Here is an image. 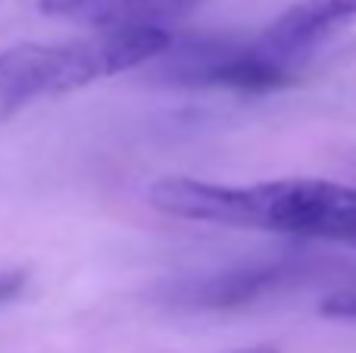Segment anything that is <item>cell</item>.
Instances as JSON below:
<instances>
[{"label": "cell", "mask_w": 356, "mask_h": 353, "mask_svg": "<svg viewBox=\"0 0 356 353\" xmlns=\"http://www.w3.org/2000/svg\"><path fill=\"white\" fill-rule=\"evenodd\" d=\"M154 210L188 222L250 229L356 247V188L328 179H275L219 185L200 179H160L147 188Z\"/></svg>", "instance_id": "cell-1"}, {"label": "cell", "mask_w": 356, "mask_h": 353, "mask_svg": "<svg viewBox=\"0 0 356 353\" xmlns=\"http://www.w3.org/2000/svg\"><path fill=\"white\" fill-rule=\"evenodd\" d=\"M169 41V28H116L79 41H29L0 50V125L44 97H63L125 69L147 66Z\"/></svg>", "instance_id": "cell-2"}, {"label": "cell", "mask_w": 356, "mask_h": 353, "mask_svg": "<svg viewBox=\"0 0 356 353\" xmlns=\"http://www.w3.org/2000/svg\"><path fill=\"white\" fill-rule=\"evenodd\" d=\"M307 56L291 54L275 41L259 35H188L172 38L154 66V79L169 88H222L241 94H266L291 85Z\"/></svg>", "instance_id": "cell-3"}, {"label": "cell", "mask_w": 356, "mask_h": 353, "mask_svg": "<svg viewBox=\"0 0 356 353\" xmlns=\"http://www.w3.org/2000/svg\"><path fill=\"white\" fill-rule=\"evenodd\" d=\"M200 0H47L50 16L88 25L94 31L166 28Z\"/></svg>", "instance_id": "cell-4"}, {"label": "cell", "mask_w": 356, "mask_h": 353, "mask_svg": "<svg viewBox=\"0 0 356 353\" xmlns=\"http://www.w3.org/2000/svg\"><path fill=\"white\" fill-rule=\"evenodd\" d=\"M350 19H356V0H297L275 22L266 25L263 35L291 54L309 56L322 38Z\"/></svg>", "instance_id": "cell-5"}, {"label": "cell", "mask_w": 356, "mask_h": 353, "mask_svg": "<svg viewBox=\"0 0 356 353\" xmlns=\"http://www.w3.org/2000/svg\"><path fill=\"white\" fill-rule=\"evenodd\" d=\"M319 313L328 319H341V322H356V288L353 291H338V294H332V297H325Z\"/></svg>", "instance_id": "cell-6"}, {"label": "cell", "mask_w": 356, "mask_h": 353, "mask_svg": "<svg viewBox=\"0 0 356 353\" xmlns=\"http://www.w3.org/2000/svg\"><path fill=\"white\" fill-rule=\"evenodd\" d=\"M25 285V272H3L0 275V304L13 300Z\"/></svg>", "instance_id": "cell-7"}, {"label": "cell", "mask_w": 356, "mask_h": 353, "mask_svg": "<svg viewBox=\"0 0 356 353\" xmlns=\"http://www.w3.org/2000/svg\"><path fill=\"white\" fill-rule=\"evenodd\" d=\"M232 353H278V347H272V344H257V347H244V350H232Z\"/></svg>", "instance_id": "cell-8"}]
</instances>
